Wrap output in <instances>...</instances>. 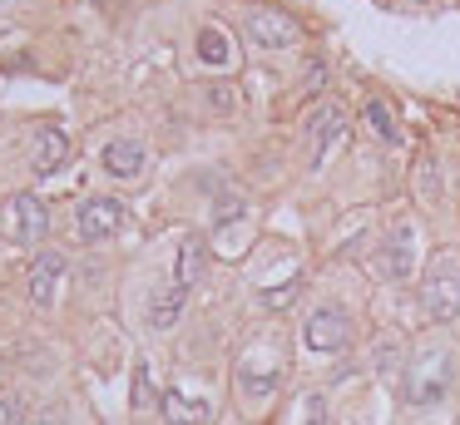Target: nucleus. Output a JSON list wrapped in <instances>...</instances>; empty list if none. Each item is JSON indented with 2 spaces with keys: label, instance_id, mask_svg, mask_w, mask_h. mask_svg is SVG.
Segmentation results:
<instances>
[{
  "label": "nucleus",
  "instance_id": "nucleus-1",
  "mask_svg": "<svg viewBox=\"0 0 460 425\" xmlns=\"http://www.w3.org/2000/svg\"><path fill=\"white\" fill-rule=\"evenodd\" d=\"M450 351L446 346H420L416 356H411V366H406V376H401V391H406V401L411 405H440L446 401V391H450Z\"/></svg>",
  "mask_w": 460,
  "mask_h": 425
},
{
  "label": "nucleus",
  "instance_id": "nucleus-2",
  "mask_svg": "<svg viewBox=\"0 0 460 425\" xmlns=\"http://www.w3.org/2000/svg\"><path fill=\"white\" fill-rule=\"evenodd\" d=\"M420 302H426L430 322H456L460 316V262L456 257H430L426 277H420Z\"/></svg>",
  "mask_w": 460,
  "mask_h": 425
},
{
  "label": "nucleus",
  "instance_id": "nucleus-3",
  "mask_svg": "<svg viewBox=\"0 0 460 425\" xmlns=\"http://www.w3.org/2000/svg\"><path fill=\"white\" fill-rule=\"evenodd\" d=\"M278 385H282V356L272 346H248L238 361V395L248 405H262L278 395Z\"/></svg>",
  "mask_w": 460,
  "mask_h": 425
},
{
  "label": "nucleus",
  "instance_id": "nucleus-4",
  "mask_svg": "<svg viewBox=\"0 0 460 425\" xmlns=\"http://www.w3.org/2000/svg\"><path fill=\"white\" fill-rule=\"evenodd\" d=\"M302 341H307V351H317V356L347 351V346H351V316H347V306H337V302L312 306L307 322H302Z\"/></svg>",
  "mask_w": 460,
  "mask_h": 425
},
{
  "label": "nucleus",
  "instance_id": "nucleus-5",
  "mask_svg": "<svg viewBox=\"0 0 460 425\" xmlns=\"http://www.w3.org/2000/svg\"><path fill=\"white\" fill-rule=\"evenodd\" d=\"M45 227H50V213H45V203L35 193H15L0 208V237L15 247H35L45 237Z\"/></svg>",
  "mask_w": 460,
  "mask_h": 425
},
{
  "label": "nucleus",
  "instance_id": "nucleus-6",
  "mask_svg": "<svg viewBox=\"0 0 460 425\" xmlns=\"http://www.w3.org/2000/svg\"><path fill=\"white\" fill-rule=\"evenodd\" d=\"M119 227H124L119 198H84V203L75 208V233H80L84 243H104V237H114Z\"/></svg>",
  "mask_w": 460,
  "mask_h": 425
},
{
  "label": "nucleus",
  "instance_id": "nucleus-7",
  "mask_svg": "<svg viewBox=\"0 0 460 425\" xmlns=\"http://www.w3.org/2000/svg\"><path fill=\"white\" fill-rule=\"evenodd\" d=\"M297 20L288 15V10H248V40L258 49H288V45H297Z\"/></svg>",
  "mask_w": 460,
  "mask_h": 425
},
{
  "label": "nucleus",
  "instance_id": "nucleus-8",
  "mask_svg": "<svg viewBox=\"0 0 460 425\" xmlns=\"http://www.w3.org/2000/svg\"><path fill=\"white\" fill-rule=\"evenodd\" d=\"M381 272L391 282H411V272H416V227L411 223H396L386 233V243H381Z\"/></svg>",
  "mask_w": 460,
  "mask_h": 425
},
{
  "label": "nucleus",
  "instance_id": "nucleus-9",
  "mask_svg": "<svg viewBox=\"0 0 460 425\" xmlns=\"http://www.w3.org/2000/svg\"><path fill=\"white\" fill-rule=\"evenodd\" d=\"M159 411L169 425H208L213 421V401L203 391H189V385H169Z\"/></svg>",
  "mask_w": 460,
  "mask_h": 425
},
{
  "label": "nucleus",
  "instance_id": "nucleus-10",
  "mask_svg": "<svg viewBox=\"0 0 460 425\" xmlns=\"http://www.w3.org/2000/svg\"><path fill=\"white\" fill-rule=\"evenodd\" d=\"M341 128H347V114H341V104H317L312 109V119H307V138H312V168L327 158V148L341 138Z\"/></svg>",
  "mask_w": 460,
  "mask_h": 425
},
{
  "label": "nucleus",
  "instance_id": "nucleus-11",
  "mask_svg": "<svg viewBox=\"0 0 460 425\" xmlns=\"http://www.w3.org/2000/svg\"><path fill=\"white\" fill-rule=\"evenodd\" d=\"M60 277H65V257L45 247V252L31 262V277H25V292H31V302H35V306H50L55 292H60Z\"/></svg>",
  "mask_w": 460,
  "mask_h": 425
},
{
  "label": "nucleus",
  "instance_id": "nucleus-12",
  "mask_svg": "<svg viewBox=\"0 0 460 425\" xmlns=\"http://www.w3.org/2000/svg\"><path fill=\"white\" fill-rule=\"evenodd\" d=\"M183 302H189V292H183L179 282H159L149 292V302H144V322H149L154 332H169V326L183 316Z\"/></svg>",
  "mask_w": 460,
  "mask_h": 425
},
{
  "label": "nucleus",
  "instance_id": "nucleus-13",
  "mask_svg": "<svg viewBox=\"0 0 460 425\" xmlns=\"http://www.w3.org/2000/svg\"><path fill=\"white\" fill-rule=\"evenodd\" d=\"M100 164H104V173H110V178H124V183H129V178L144 173V144H139V138H110Z\"/></svg>",
  "mask_w": 460,
  "mask_h": 425
},
{
  "label": "nucleus",
  "instance_id": "nucleus-14",
  "mask_svg": "<svg viewBox=\"0 0 460 425\" xmlns=\"http://www.w3.org/2000/svg\"><path fill=\"white\" fill-rule=\"evenodd\" d=\"M65 154H70V138H65V128H40L35 134V144H31V164H35V173H55V168L65 164Z\"/></svg>",
  "mask_w": 460,
  "mask_h": 425
},
{
  "label": "nucleus",
  "instance_id": "nucleus-15",
  "mask_svg": "<svg viewBox=\"0 0 460 425\" xmlns=\"http://www.w3.org/2000/svg\"><path fill=\"white\" fill-rule=\"evenodd\" d=\"M248 223V198L243 193H223L218 208H213V237L218 243H233V227Z\"/></svg>",
  "mask_w": 460,
  "mask_h": 425
},
{
  "label": "nucleus",
  "instance_id": "nucleus-16",
  "mask_svg": "<svg viewBox=\"0 0 460 425\" xmlns=\"http://www.w3.org/2000/svg\"><path fill=\"white\" fill-rule=\"evenodd\" d=\"M203 247H208V243H203L199 233H193V237H183V243H179V262H173V282H179L183 292H189V287L203 277Z\"/></svg>",
  "mask_w": 460,
  "mask_h": 425
},
{
  "label": "nucleus",
  "instance_id": "nucleus-17",
  "mask_svg": "<svg viewBox=\"0 0 460 425\" xmlns=\"http://www.w3.org/2000/svg\"><path fill=\"white\" fill-rule=\"evenodd\" d=\"M361 119H367V128L381 138V144H401L396 114H391V104H386V99H367V109H361Z\"/></svg>",
  "mask_w": 460,
  "mask_h": 425
},
{
  "label": "nucleus",
  "instance_id": "nucleus-18",
  "mask_svg": "<svg viewBox=\"0 0 460 425\" xmlns=\"http://www.w3.org/2000/svg\"><path fill=\"white\" fill-rule=\"evenodd\" d=\"M228 55H233L228 35H223L218 25H203L199 30V59H203V65H228Z\"/></svg>",
  "mask_w": 460,
  "mask_h": 425
},
{
  "label": "nucleus",
  "instance_id": "nucleus-19",
  "mask_svg": "<svg viewBox=\"0 0 460 425\" xmlns=\"http://www.w3.org/2000/svg\"><path fill=\"white\" fill-rule=\"evenodd\" d=\"M297 425H332V415H327V395H322V391L302 395V421H297Z\"/></svg>",
  "mask_w": 460,
  "mask_h": 425
},
{
  "label": "nucleus",
  "instance_id": "nucleus-20",
  "mask_svg": "<svg viewBox=\"0 0 460 425\" xmlns=\"http://www.w3.org/2000/svg\"><path fill=\"white\" fill-rule=\"evenodd\" d=\"M371 361H376V371L386 376V381L401 371V366H406V361H401V346L396 341H376V356H371Z\"/></svg>",
  "mask_w": 460,
  "mask_h": 425
},
{
  "label": "nucleus",
  "instance_id": "nucleus-21",
  "mask_svg": "<svg viewBox=\"0 0 460 425\" xmlns=\"http://www.w3.org/2000/svg\"><path fill=\"white\" fill-rule=\"evenodd\" d=\"M297 292H302V277H292V282H282V287H272V292H262V306H288Z\"/></svg>",
  "mask_w": 460,
  "mask_h": 425
},
{
  "label": "nucleus",
  "instance_id": "nucleus-22",
  "mask_svg": "<svg viewBox=\"0 0 460 425\" xmlns=\"http://www.w3.org/2000/svg\"><path fill=\"white\" fill-rule=\"evenodd\" d=\"M0 425H25V405L15 401V395H5V401H0Z\"/></svg>",
  "mask_w": 460,
  "mask_h": 425
},
{
  "label": "nucleus",
  "instance_id": "nucleus-23",
  "mask_svg": "<svg viewBox=\"0 0 460 425\" xmlns=\"http://www.w3.org/2000/svg\"><path fill=\"white\" fill-rule=\"evenodd\" d=\"M134 405H149V366L139 361V371H134Z\"/></svg>",
  "mask_w": 460,
  "mask_h": 425
},
{
  "label": "nucleus",
  "instance_id": "nucleus-24",
  "mask_svg": "<svg viewBox=\"0 0 460 425\" xmlns=\"http://www.w3.org/2000/svg\"><path fill=\"white\" fill-rule=\"evenodd\" d=\"M420 183H426V198L440 193V178H436V164H420Z\"/></svg>",
  "mask_w": 460,
  "mask_h": 425
},
{
  "label": "nucleus",
  "instance_id": "nucleus-25",
  "mask_svg": "<svg viewBox=\"0 0 460 425\" xmlns=\"http://www.w3.org/2000/svg\"><path fill=\"white\" fill-rule=\"evenodd\" d=\"M213 104H218V109H233V94H228V84H213Z\"/></svg>",
  "mask_w": 460,
  "mask_h": 425
}]
</instances>
